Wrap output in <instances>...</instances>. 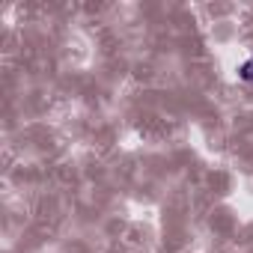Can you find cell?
Returning <instances> with one entry per match:
<instances>
[{
	"mask_svg": "<svg viewBox=\"0 0 253 253\" xmlns=\"http://www.w3.org/2000/svg\"><path fill=\"white\" fill-rule=\"evenodd\" d=\"M238 81L253 84V60H244V63L238 66Z\"/></svg>",
	"mask_w": 253,
	"mask_h": 253,
	"instance_id": "6da1fadb",
	"label": "cell"
}]
</instances>
